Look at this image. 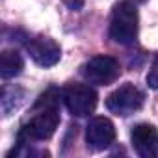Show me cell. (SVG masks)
<instances>
[{
  "mask_svg": "<svg viewBox=\"0 0 158 158\" xmlns=\"http://www.w3.org/2000/svg\"><path fill=\"white\" fill-rule=\"evenodd\" d=\"M136 2H139V4H141V2H147V0H136Z\"/></svg>",
  "mask_w": 158,
  "mask_h": 158,
  "instance_id": "12",
  "label": "cell"
},
{
  "mask_svg": "<svg viewBox=\"0 0 158 158\" xmlns=\"http://www.w3.org/2000/svg\"><path fill=\"white\" fill-rule=\"evenodd\" d=\"M82 74L89 84H97V86H110L112 82H115L119 74H121V65L115 58L112 56H93L89 61L84 63L82 67Z\"/></svg>",
  "mask_w": 158,
  "mask_h": 158,
  "instance_id": "3",
  "label": "cell"
},
{
  "mask_svg": "<svg viewBox=\"0 0 158 158\" xmlns=\"http://www.w3.org/2000/svg\"><path fill=\"white\" fill-rule=\"evenodd\" d=\"M97 91L86 84H71L63 89V102L69 114L76 117H88L97 108Z\"/></svg>",
  "mask_w": 158,
  "mask_h": 158,
  "instance_id": "4",
  "label": "cell"
},
{
  "mask_svg": "<svg viewBox=\"0 0 158 158\" xmlns=\"http://www.w3.org/2000/svg\"><path fill=\"white\" fill-rule=\"evenodd\" d=\"M138 37V10L128 0H121L112 10L110 39L119 45H132Z\"/></svg>",
  "mask_w": 158,
  "mask_h": 158,
  "instance_id": "2",
  "label": "cell"
},
{
  "mask_svg": "<svg viewBox=\"0 0 158 158\" xmlns=\"http://www.w3.org/2000/svg\"><path fill=\"white\" fill-rule=\"evenodd\" d=\"M61 2L69 8V10H73V11H78V10H82V6H84V2L86 0H61Z\"/></svg>",
  "mask_w": 158,
  "mask_h": 158,
  "instance_id": "11",
  "label": "cell"
},
{
  "mask_svg": "<svg viewBox=\"0 0 158 158\" xmlns=\"http://www.w3.org/2000/svg\"><path fill=\"white\" fill-rule=\"evenodd\" d=\"M147 84H149V88L158 89V56L154 58V61H152V65H151V69H149Z\"/></svg>",
  "mask_w": 158,
  "mask_h": 158,
  "instance_id": "10",
  "label": "cell"
},
{
  "mask_svg": "<svg viewBox=\"0 0 158 158\" xmlns=\"http://www.w3.org/2000/svg\"><path fill=\"white\" fill-rule=\"evenodd\" d=\"M86 141L93 151H104L115 141V127L108 117H93L86 127Z\"/></svg>",
  "mask_w": 158,
  "mask_h": 158,
  "instance_id": "7",
  "label": "cell"
},
{
  "mask_svg": "<svg viewBox=\"0 0 158 158\" xmlns=\"http://www.w3.org/2000/svg\"><path fill=\"white\" fill-rule=\"evenodd\" d=\"M130 141L134 151L141 158H156L158 156V130L149 123H139L130 132Z\"/></svg>",
  "mask_w": 158,
  "mask_h": 158,
  "instance_id": "8",
  "label": "cell"
},
{
  "mask_svg": "<svg viewBox=\"0 0 158 158\" xmlns=\"http://www.w3.org/2000/svg\"><path fill=\"white\" fill-rule=\"evenodd\" d=\"M26 50L30 58L41 65V67H52L60 61L61 58V48L60 45L47 35H34L26 41Z\"/></svg>",
  "mask_w": 158,
  "mask_h": 158,
  "instance_id": "6",
  "label": "cell"
},
{
  "mask_svg": "<svg viewBox=\"0 0 158 158\" xmlns=\"http://www.w3.org/2000/svg\"><path fill=\"white\" fill-rule=\"evenodd\" d=\"M24 61L17 50H2L0 54V74L2 78H15L23 73Z\"/></svg>",
  "mask_w": 158,
  "mask_h": 158,
  "instance_id": "9",
  "label": "cell"
},
{
  "mask_svg": "<svg viewBox=\"0 0 158 158\" xmlns=\"http://www.w3.org/2000/svg\"><path fill=\"white\" fill-rule=\"evenodd\" d=\"M145 102V95L141 89H138L134 84H123L106 99V108L121 117H127L138 110H141Z\"/></svg>",
  "mask_w": 158,
  "mask_h": 158,
  "instance_id": "5",
  "label": "cell"
},
{
  "mask_svg": "<svg viewBox=\"0 0 158 158\" xmlns=\"http://www.w3.org/2000/svg\"><path fill=\"white\" fill-rule=\"evenodd\" d=\"M58 125H60L58 101H56L54 91H47L35 102L34 115L26 123H23V127L19 130V143L45 141L54 136Z\"/></svg>",
  "mask_w": 158,
  "mask_h": 158,
  "instance_id": "1",
  "label": "cell"
}]
</instances>
